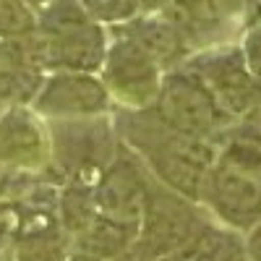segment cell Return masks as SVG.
I'll return each mask as SVG.
<instances>
[{
  "mask_svg": "<svg viewBox=\"0 0 261 261\" xmlns=\"http://www.w3.org/2000/svg\"><path fill=\"white\" fill-rule=\"evenodd\" d=\"M32 107L37 115H45L50 120H73L110 115L113 99L102 79L94 73L55 71L53 76H45Z\"/></svg>",
  "mask_w": 261,
  "mask_h": 261,
  "instance_id": "7",
  "label": "cell"
},
{
  "mask_svg": "<svg viewBox=\"0 0 261 261\" xmlns=\"http://www.w3.org/2000/svg\"><path fill=\"white\" fill-rule=\"evenodd\" d=\"M186 256L188 261H248L243 235L230 227H217L214 222L196 238Z\"/></svg>",
  "mask_w": 261,
  "mask_h": 261,
  "instance_id": "18",
  "label": "cell"
},
{
  "mask_svg": "<svg viewBox=\"0 0 261 261\" xmlns=\"http://www.w3.org/2000/svg\"><path fill=\"white\" fill-rule=\"evenodd\" d=\"M71 253V238L60 225L24 230L13 235V258L16 261H65Z\"/></svg>",
  "mask_w": 261,
  "mask_h": 261,
  "instance_id": "16",
  "label": "cell"
},
{
  "mask_svg": "<svg viewBox=\"0 0 261 261\" xmlns=\"http://www.w3.org/2000/svg\"><path fill=\"white\" fill-rule=\"evenodd\" d=\"M136 238H139V222L118 220V217H107L97 212V217L86 225V230L71 241V251H81L102 261H110L125 253L128 248H134Z\"/></svg>",
  "mask_w": 261,
  "mask_h": 261,
  "instance_id": "14",
  "label": "cell"
},
{
  "mask_svg": "<svg viewBox=\"0 0 261 261\" xmlns=\"http://www.w3.org/2000/svg\"><path fill=\"white\" fill-rule=\"evenodd\" d=\"M110 261H144V256H141L136 248H128L125 253H120V256H115V258H110Z\"/></svg>",
  "mask_w": 261,
  "mask_h": 261,
  "instance_id": "28",
  "label": "cell"
},
{
  "mask_svg": "<svg viewBox=\"0 0 261 261\" xmlns=\"http://www.w3.org/2000/svg\"><path fill=\"white\" fill-rule=\"evenodd\" d=\"M99 71H102V84L110 92V99H115L123 110L154 107L165 73L136 42L113 32Z\"/></svg>",
  "mask_w": 261,
  "mask_h": 261,
  "instance_id": "6",
  "label": "cell"
},
{
  "mask_svg": "<svg viewBox=\"0 0 261 261\" xmlns=\"http://www.w3.org/2000/svg\"><path fill=\"white\" fill-rule=\"evenodd\" d=\"M24 3H27L32 11H42V8H47L53 0H24Z\"/></svg>",
  "mask_w": 261,
  "mask_h": 261,
  "instance_id": "30",
  "label": "cell"
},
{
  "mask_svg": "<svg viewBox=\"0 0 261 261\" xmlns=\"http://www.w3.org/2000/svg\"><path fill=\"white\" fill-rule=\"evenodd\" d=\"M37 29V16L24 0H0V42L27 37Z\"/></svg>",
  "mask_w": 261,
  "mask_h": 261,
  "instance_id": "19",
  "label": "cell"
},
{
  "mask_svg": "<svg viewBox=\"0 0 261 261\" xmlns=\"http://www.w3.org/2000/svg\"><path fill=\"white\" fill-rule=\"evenodd\" d=\"M16 232V206L8 201H0V248L13 241Z\"/></svg>",
  "mask_w": 261,
  "mask_h": 261,
  "instance_id": "22",
  "label": "cell"
},
{
  "mask_svg": "<svg viewBox=\"0 0 261 261\" xmlns=\"http://www.w3.org/2000/svg\"><path fill=\"white\" fill-rule=\"evenodd\" d=\"M0 167L16 172L50 167L47 130L29 107H8L0 113Z\"/></svg>",
  "mask_w": 261,
  "mask_h": 261,
  "instance_id": "12",
  "label": "cell"
},
{
  "mask_svg": "<svg viewBox=\"0 0 261 261\" xmlns=\"http://www.w3.org/2000/svg\"><path fill=\"white\" fill-rule=\"evenodd\" d=\"M220 3H222L230 13H235V16L243 18V0H220Z\"/></svg>",
  "mask_w": 261,
  "mask_h": 261,
  "instance_id": "27",
  "label": "cell"
},
{
  "mask_svg": "<svg viewBox=\"0 0 261 261\" xmlns=\"http://www.w3.org/2000/svg\"><path fill=\"white\" fill-rule=\"evenodd\" d=\"M209 225H212V214L201 204L151 180L139 217V238L134 248L141 256L188 251Z\"/></svg>",
  "mask_w": 261,
  "mask_h": 261,
  "instance_id": "3",
  "label": "cell"
},
{
  "mask_svg": "<svg viewBox=\"0 0 261 261\" xmlns=\"http://www.w3.org/2000/svg\"><path fill=\"white\" fill-rule=\"evenodd\" d=\"M199 79L214 105L230 123L253 120L261 107V84L251 76L241 45H220L201 53H191L180 65Z\"/></svg>",
  "mask_w": 261,
  "mask_h": 261,
  "instance_id": "4",
  "label": "cell"
},
{
  "mask_svg": "<svg viewBox=\"0 0 261 261\" xmlns=\"http://www.w3.org/2000/svg\"><path fill=\"white\" fill-rule=\"evenodd\" d=\"M37 34V32H34ZM42 71H73V73H97L107 53L105 27L86 24L63 29L55 34H37Z\"/></svg>",
  "mask_w": 261,
  "mask_h": 261,
  "instance_id": "11",
  "label": "cell"
},
{
  "mask_svg": "<svg viewBox=\"0 0 261 261\" xmlns=\"http://www.w3.org/2000/svg\"><path fill=\"white\" fill-rule=\"evenodd\" d=\"M243 243H246V258L261 261V220L253 227H248V235L243 238Z\"/></svg>",
  "mask_w": 261,
  "mask_h": 261,
  "instance_id": "23",
  "label": "cell"
},
{
  "mask_svg": "<svg viewBox=\"0 0 261 261\" xmlns=\"http://www.w3.org/2000/svg\"><path fill=\"white\" fill-rule=\"evenodd\" d=\"M65 261H102V258H97V256H89V253H81V251H71Z\"/></svg>",
  "mask_w": 261,
  "mask_h": 261,
  "instance_id": "29",
  "label": "cell"
},
{
  "mask_svg": "<svg viewBox=\"0 0 261 261\" xmlns=\"http://www.w3.org/2000/svg\"><path fill=\"white\" fill-rule=\"evenodd\" d=\"M151 180L154 178L149 175L144 162L120 144L113 162L105 167V172L92 186L97 212L107 217H118V220L139 222Z\"/></svg>",
  "mask_w": 261,
  "mask_h": 261,
  "instance_id": "8",
  "label": "cell"
},
{
  "mask_svg": "<svg viewBox=\"0 0 261 261\" xmlns=\"http://www.w3.org/2000/svg\"><path fill=\"white\" fill-rule=\"evenodd\" d=\"M214 144H217V162L261 180V125L256 120L230 125Z\"/></svg>",
  "mask_w": 261,
  "mask_h": 261,
  "instance_id": "15",
  "label": "cell"
},
{
  "mask_svg": "<svg viewBox=\"0 0 261 261\" xmlns=\"http://www.w3.org/2000/svg\"><path fill=\"white\" fill-rule=\"evenodd\" d=\"M154 113L172 130L206 141H217L230 125H235L220 113L206 86L186 68H175L162 76Z\"/></svg>",
  "mask_w": 261,
  "mask_h": 261,
  "instance_id": "5",
  "label": "cell"
},
{
  "mask_svg": "<svg viewBox=\"0 0 261 261\" xmlns=\"http://www.w3.org/2000/svg\"><path fill=\"white\" fill-rule=\"evenodd\" d=\"M115 34L128 37L160 65L162 73H170L180 68V65L191 58V50L183 42L180 32L170 24L162 13H146L125 21L120 27H113Z\"/></svg>",
  "mask_w": 261,
  "mask_h": 261,
  "instance_id": "13",
  "label": "cell"
},
{
  "mask_svg": "<svg viewBox=\"0 0 261 261\" xmlns=\"http://www.w3.org/2000/svg\"><path fill=\"white\" fill-rule=\"evenodd\" d=\"M172 0H139V8L144 13H162Z\"/></svg>",
  "mask_w": 261,
  "mask_h": 261,
  "instance_id": "26",
  "label": "cell"
},
{
  "mask_svg": "<svg viewBox=\"0 0 261 261\" xmlns=\"http://www.w3.org/2000/svg\"><path fill=\"white\" fill-rule=\"evenodd\" d=\"M97 217V204H94V191L92 186L81 183H63L58 193V222L63 232L71 238L84 232L86 225Z\"/></svg>",
  "mask_w": 261,
  "mask_h": 261,
  "instance_id": "17",
  "label": "cell"
},
{
  "mask_svg": "<svg viewBox=\"0 0 261 261\" xmlns=\"http://www.w3.org/2000/svg\"><path fill=\"white\" fill-rule=\"evenodd\" d=\"M241 53H243V60L248 65L251 76L261 84V24L258 27H251L243 37V45H241Z\"/></svg>",
  "mask_w": 261,
  "mask_h": 261,
  "instance_id": "21",
  "label": "cell"
},
{
  "mask_svg": "<svg viewBox=\"0 0 261 261\" xmlns=\"http://www.w3.org/2000/svg\"><path fill=\"white\" fill-rule=\"evenodd\" d=\"M144 261H188L186 251H167V253H149Z\"/></svg>",
  "mask_w": 261,
  "mask_h": 261,
  "instance_id": "25",
  "label": "cell"
},
{
  "mask_svg": "<svg viewBox=\"0 0 261 261\" xmlns=\"http://www.w3.org/2000/svg\"><path fill=\"white\" fill-rule=\"evenodd\" d=\"M118 141L130 149L144 162L149 175L165 188L201 204L206 178L217 162V144L206 139H193L172 130L154 107L146 110H123L113 115ZM204 206V204H201Z\"/></svg>",
  "mask_w": 261,
  "mask_h": 261,
  "instance_id": "1",
  "label": "cell"
},
{
  "mask_svg": "<svg viewBox=\"0 0 261 261\" xmlns=\"http://www.w3.org/2000/svg\"><path fill=\"white\" fill-rule=\"evenodd\" d=\"M162 16L175 27L191 53L230 45L243 18L230 13L220 0H172Z\"/></svg>",
  "mask_w": 261,
  "mask_h": 261,
  "instance_id": "10",
  "label": "cell"
},
{
  "mask_svg": "<svg viewBox=\"0 0 261 261\" xmlns=\"http://www.w3.org/2000/svg\"><path fill=\"white\" fill-rule=\"evenodd\" d=\"M50 165L60 183L94 186L118 154L120 141L110 115L53 120L47 128Z\"/></svg>",
  "mask_w": 261,
  "mask_h": 261,
  "instance_id": "2",
  "label": "cell"
},
{
  "mask_svg": "<svg viewBox=\"0 0 261 261\" xmlns=\"http://www.w3.org/2000/svg\"><path fill=\"white\" fill-rule=\"evenodd\" d=\"M79 3L86 11V16L99 27H120L141 13L139 0H79Z\"/></svg>",
  "mask_w": 261,
  "mask_h": 261,
  "instance_id": "20",
  "label": "cell"
},
{
  "mask_svg": "<svg viewBox=\"0 0 261 261\" xmlns=\"http://www.w3.org/2000/svg\"><path fill=\"white\" fill-rule=\"evenodd\" d=\"M253 120H256V123L261 125V107H258V113H256V118H253Z\"/></svg>",
  "mask_w": 261,
  "mask_h": 261,
  "instance_id": "31",
  "label": "cell"
},
{
  "mask_svg": "<svg viewBox=\"0 0 261 261\" xmlns=\"http://www.w3.org/2000/svg\"><path fill=\"white\" fill-rule=\"evenodd\" d=\"M261 24V0H243V27H258Z\"/></svg>",
  "mask_w": 261,
  "mask_h": 261,
  "instance_id": "24",
  "label": "cell"
},
{
  "mask_svg": "<svg viewBox=\"0 0 261 261\" xmlns=\"http://www.w3.org/2000/svg\"><path fill=\"white\" fill-rule=\"evenodd\" d=\"M201 204L212 217L222 220L225 227L248 230L261 220V180L222 162H214Z\"/></svg>",
  "mask_w": 261,
  "mask_h": 261,
  "instance_id": "9",
  "label": "cell"
}]
</instances>
